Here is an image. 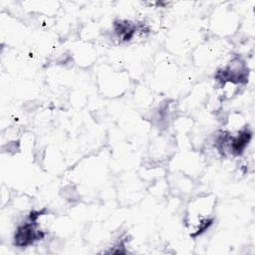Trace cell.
<instances>
[{
	"mask_svg": "<svg viewBox=\"0 0 255 255\" xmlns=\"http://www.w3.org/2000/svg\"><path fill=\"white\" fill-rule=\"evenodd\" d=\"M214 199L210 196H199L187 206L185 222L190 236L196 237L205 232L214 220Z\"/></svg>",
	"mask_w": 255,
	"mask_h": 255,
	"instance_id": "6da1fadb",
	"label": "cell"
}]
</instances>
